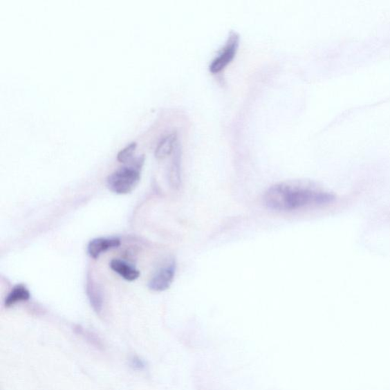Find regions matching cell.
<instances>
[{"label": "cell", "mask_w": 390, "mask_h": 390, "mask_svg": "<svg viewBox=\"0 0 390 390\" xmlns=\"http://www.w3.org/2000/svg\"><path fill=\"white\" fill-rule=\"evenodd\" d=\"M137 148V142H132L127 145L117 156V159L120 162L125 163L131 160L135 149Z\"/></svg>", "instance_id": "7c38bea8"}, {"label": "cell", "mask_w": 390, "mask_h": 390, "mask_svg": "<svg viewBox=\"0 0 390 390\" xmlns=\"http://www.w3.org/2000/svg\"><path fill=\"white\" fill-rule=\"evenodd\" d=\"M121 245L120 239L113 238H95L91 240L87 246L89 256L93 259H98L101 254L110 250L118 248Z\"/></svg>", "instance_id": "5b68a950"}, {"label": "cell", "mask_w": 390, "mask_h": 390, "mask_svg": "<svg viewBox=\"0 0 390 390\" xmlns=\"http://www.w3.org/2000/svg\"><path fill=\"white\" fill-rule=\"evenodd\" d=\"M109 266L112 271L118 274L120 276L123 277V279L127 281H133L139 279L140 275V272L138 269L135 268L127 262L118 259H114L110 261Z\"/></svg>", "instance_id": "52a82bcc"}, {"label": "cell", "mask_w": 390, "mask_h": 390, "mask_svg": "<svg viewBox=\"0 0 390 390\" xmlns=\"http://www.w3.org/2000/svg\"><path fill=\"white\" fill-rule=\"evenodd\" d=\"M86 294L93 310L97 314H101L104 304L102 290L93 276L89 275L87 277Z\"/></svg>", "instance_id": "8992f818"}, {"label": "cell", "mask_w": 390, "mask_h": 390, "mask_svg": "<svg viewBox=\"0 0 390 390\" xmlns=\"http://www.w3.org/2000/svg\"><path fill=\"white\" fill-rule=\"evenodd\" d=\"M177 141V133H171L167 136L163 138L159 145H157L155 151L156 158L162 160L169 156L174 151Z\"/></svg>", "instance_id": "9c48e42d"}, {"label": "cell", "mask_w": 390, "mask_h": 390, "mask_svg": "<svg viewBox=\"0 0 390 390\" xmlns=\"http://www.w3.org/2000/svg\"><path fill=\"white\" fill-rule=\"evenodd\" d=\"M265 205L276 212H292L310 206L328 203L332 197L316 187L298 181L275 184L266 192Z\"/></svg>", "instance_id": "6da1fadb"}, {"label": "cell", "mask_w": 390, "mask_h": 390, "mask_svg": "<svg viewBox=\"0 0 390 390\" xmlns=\"http://www.w3.org/2000/svg\"><path fill=\"white\" fill-rule=\"evenodd\" d=\"M31 297V294L28 289L24 284H17L15 286L10 294L7 295L5 299L4 306L6 308H10V307L17 304L20 302H25L28 301Z\"/></svg>", "instance_id": "ba28073f"}, {"label": "cell", "mask_w": 390, "mask_h": 390, "mask_svg": "<svg viewBox=\"0 0 390 390\" xmlns=\"http://www.w3.org/2000/svg\"><path fill=\"white\" fill-rule=\"evenodd\" d=\"M169 182L172 187L177 189L181 185V171H180V154L176 149L169 170Z\"/></svg>", "instance_id": "30bf717a"}, {"label": "cell", "mask_w": 390, "mask_h": 390, "mask_svg": "<svg viewBox=\"0 0 390 390\" xmlns=\"http://www.w3.org/2000/svg\"><path fill=\"white\" fill-rule=\"evenodd\" d=\"M130 365L135 371H144L146 369V362L138 356H132L130 359Z\"/></svg>", "instance_id": "4fadbf2b"}, {"label": "cell", "mask_w": 390, "mask_h": 390, "mask_svg": "<svg viewBox=\"0 0 390 390\" xmlns=\"http://www.w3.org/2000/svg\"><path fill=\"white\" fill-rule=\"evenodd\" d=\"M176 275V264L174 262L166 267H163L157 272L148 284V287L153 291L162 292L167 290L171 286Z\"/></svg>", "instance_id": "277c9868"}, {"label": "cell", "mask_w": 390, "mask_h": 390, "mask_svg": "<svg viewBox=\"0 0 390 390\" xmlns=\"http://www.w3.org/2000/svg\"><path fill=\"white\" fill-rule=\"evenodd\" d=\"M75 333L84 337L87 342L92 344L93 346L98 349H103L104 344L100 337L92 332L89 331L81 326H77L74 329Z\"/></svg>", "instance_id": "8fae6325"}, {"label": "cell", "mask_w": 390, "mask_h": 390, "mask_svg": "<svg viewBox=\"0 0 390 390\" xmlns=\"http://www.w3.org/2000/svg\"><path fill=\"white\" fill-rule=\"evenodd\" d=\"M239 44V35L236 32H231L226 44L210 65V71L212 73H219L230 64L236 55Z\"/></svg>", "instance_id": "3957f363"}, {"label": "cell", "mask_w": 390, "mask_h": 390, "mask_svg": "<svg viewBox=\"0 0 390 390\" xmlns=\"http://www.w3.org/2000/svg\"><path fill=\"white\" fill-rule=\"evenodd\" d=\"M129 162L108 176L106 183L111 192L118 194H129L140 183L145 156H140Z\"/></svg>", "instance_id": "7a4b0ae2"}]
</instances>
